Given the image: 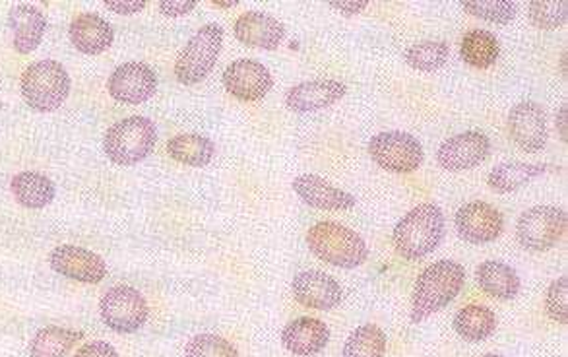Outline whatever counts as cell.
Returning a JSON list of instances; mask_svg holds the SVG:
<instances>
[{
	"label": "cell",
	"mask_w": 568,
	"mask_h": 357,
	"mask_svg": "<svg viewBox=\"0 0 568 357\" xmlns=\"http://www.w3.org/2000/svg\"><path fill=\"white\" fill-rule=\"evenodd\" d=\"M12 194L26 209H45L55 201V183L49 177L35 171H22L10 183Z\"/></svg>",
	"instance_id": "24"
},
{
	"label": "cell",
	"mask_w": 568,
	"mask_h": 357,
	"mask_svg": "<svg viewBox=\"0 0 568 357\" xmlns=\"http://www.w3.org/2000/svg\"><path fill=\"white\" fill-rule=\"evenodd\" d=\"M224 45V29L217 24H208L199 34L190 37L187 47L175 61V76L187 86L199 84L214 70Z\"/></svg>",
	"instance_id": "6"
},
{
	"label": "cell",
	"mask_w": 568,
	"mask_h": 357,
	"mask_svg": "<svg viewBox=\"0 0 568 357\" xmlns=\"http://www.w3.org/2000/svg\"><path fill=\"white\" fill-rule=\"evenodd\" d=\"M233 32L241 44L264 51L277 49L285 37L284 24L262 12H245L237 17Z\"/></svg>",
	"instance_id": "19"
},
{
	"label": "cell",
	"mask_w": 568,
	"mask_h": 357,
	"mask_svg": "<svg viewBox=\"0 0 568 357\" xmlns=\"http://www.w3.org/2000/svg\"><path fill=\"white\" fill-rule=\"evenodd\" d=\"M557 129H560L563 140H567V105H563L559 115H557Z\"/></svg>",
	"instance_id": "40"
},
{
	"label": "cell",
	"mask_w": 568,
	"mask_h": 357,
	"mask_svg": "<svg viewBox=\"0 0 568 357\" xmlns=\"http://www.w3.org/2000/svg\"><path fill=\"white\" fill-rule=\"evenodd\" d=\"M508 132L517 142L518 148L524 150L528 154L545 148L549 139V129H547V115L543 111L542 105L535 102L514 105L508 115Z\"/></svg>",
	"instance_id": "12"
},
{
	"label": "cell",
	"mask_w": 568,
	"mask_h": 357,
	"mask_svg": "<svg viewBox=\"0 0 568 357\" xmlns=\"http://www.w3.org/2000/svg\"><path fill=\"white\" fill-rule=\"evenodd\" d=\"M454 224L458 236L474 245L492 243L505 229V218L499 210L482 201L470 202L458 210Z\"/></svg>",
	"instance_id": "11"
},
{
	"label": "cell",
	"mask_w": 568,
	"mask_h": 357,
	"mask_svg": "<svg viewBox=\"0 0 568 357\" xmlns=\"http://www.w3.org/2000/svg\"><path fill=\"white\" fill-rule=\"evenodd\" d=\"M187 357H239L232 342L215 334H199L187 344Z\"/></svg>",
	"instance_id": "34"
},
{
	"label": "cell",
	"mask_w": 568,
	"mask_h": 357,
	"mask_svg": "<svg viewBox=\"0 0 568 357\" xmlns=\"http://www.w3.org/2000/svg\"><path fill=\"white\" fill-rule=\"evenodd\" d=\"M387 336L375 324H363L345 342L342 357H384Z\"/></svg>",
	"instance_id": "30"
},
{
	"label": "cell",
	"mask_w": 568,
	"mask_h": 357,
	"mask_svg": "<svg viewBox=\"0 0 568 357\" xmlns=\"http://www.w3.org/2000/svg\"><path fill=\"white\" fill-rule=\"evenodd\" d=\"M482 357H502V356H497V354H485V356H482Z\"/></svg>",
	"instance_id": "42"
},
{
	"label": "cell",
	"mask_w": 568,
	"mask_h": 357,
	"mask_svg": "<svg viewBox=\"0 0 568 357\" xmlns=\"http://www.w3.org/2000/svg\"><path fill=\"white\" fill-rule=\"evenodd\" d=\"M82 338V332L69 331L61 326H47L34 336L29 344L32 357H62Z\"/></svg>",
	"instance_id": "29"
},
{
	"label": "cell",
	"mask_w": 568,
	"mask_h": 357,
	"mask_svg": "<svg viewBox=\"0 0 568 357\" xmlns=\"http://www.w3.org/2000/svg\"><path fill=\"white\" fill-rule=\"evenodd\" d=\"M492 154V140L482 131H465L445 140L437 152V162L447 171H465L482 166Z\"/></svg>",
	"instance_id": "10"
},
{
	"label": "cell",
	"mask_w": 568,
	"mask_h": 357,
	"mask_svg": "<svg viewBox=\"0 0 568 357\" xmlns=\"http://www.w3.org/2000/svg\"><path fill=\"white\" fill-rule=\"evenodd\" d=\"M70 94V76L61 62L37 61L22 76V96L37 114L59 109Z\"/></svg>",
	"instance_id": "5"
},
{
	"label": "cell",
	"mask_w": 568,
	"mask_h": 357,
	"mask_svg": "<svg viewBox=\"0 0 568 357\" xmlns=\"http://www.w3.org/2000/svg\"><path fill=\"white\" fill-rule=\"evenodd\" d=\"M545 309L547 314L552 317L553 321L560 324L568 323V278L555 279L549 289H547V297H545Z\"/></svg>",
	"instance_id": "35"
},
{
	"label": "cell",
	"mask_w": 568,
	"mask_h": 357,
	"mask_svg": "<svg viewBox=\"0 0 568 357\" xmlns=\"http://www.w3.org/2000/svg\"><path fill=\"white\" fill-rule=\"evenodd\" d=\"M465 271L454 261H439L427 266L415 282L412 321L422 323L430 314L450 306L464 288Z\"/></svg>",
	"instance_id": "1"
},
{
	"label": "cell",
	"mask_w": 568,
	"mask_h": 357,
	"mask_svg": "<svg viewBox=\"0 0 568 357\" xmlns=\"http://www.w3.org/2000/svg\"><path fill=\"white\" fill-rule=\"evenodd\" d=\"M445 229L442 210L437 204H419L398 222L392 243L405 261H419L439 247Z\"/></svg>",
	"instance_id": "2"
},
{
	"label": "cell",
	"mask_w": 568,
	"mask_h": 357,
	"mask_svg": "<svg viewBox=\"0 0 568 357\" xmlns=\"http://www.w3.org/2000/svg\"><path fill=\"white\" fill-rule=\"evenodd\" d=\"M214 4L220 9H233V7H237V0H215Z\"/></svg>",
	"instance_id": "41"
},
{
	"label": "cell",
	"mask_w": 568,
	"mask_h": 357,
	"mask_svg": "<svg viewBox=\"0 0 568 357\" xmlns=\"http://www.w3.org/2000/svg\"><path fill=\"white\" fill-rule=\"evenodd\" d=\"M462 9L475 17H482L493 24H510L517 16V4L510 0H465Z\"/></svg>",
	"instance_id": "32"
},
{
	"label": "cell",
	"mask_w": 568,
	"mask_h": 357,
	"mask_svg": "<svg viewBox=\"0 0 568 357\" xmlns=\"http://www.w3.org/2000/svg\"><path fill=\"white\" fill-rule=\"evenodd\" d=\"M107 90L121 104H144L157 90V76L144 62H127L113 72Z\"/></svg>",
	"instance_id": "13"
},
{
	"label": "cell",
	"mask_w": 568,
	"mask_h": 357,
	"mask_svg": "<svg viewBox=\"0 0 568 357\" xmlns=\"http://www.w3.org/2000/svg\"><path fill=\"white\" fill-rule=\"evenodd\" d=\"M157 131L146 117H127L115 122L107 131L104 148L107 157L117 166H137L155 148Z\"/></svg>",
	"instance_id": "4"
},
{
	"label": "cell",
	"mask_w": 568,
	"mask_h": 357,
	"mask_svg": "<svg viewBox=\"0 0 568 357\" xmlns=\"http://www.w3.org/2000/svg\"><path fill=\"white\" fill-rule=\"evenodd\" d=\"M292 289L297 304L317 311H330L340 306L344 299V291L336 278L319 271L297 274L293 278Z\"/></svg>",
	"instance_id": "16"
},
{
	"label": "cell",
	"mask_w": 568,
	"mask_h": 357,
	"mask_svg": "<svg viewBox=\"0 0 568 357\" xmlns=\"http://www.w3.org/2000/svg\"><path fill=\"white\" fill-rule=\"evenodd\" d=\"M369 154L377 166L390 174H412L423 164V146L419 140L402 131L375 134L369 142Z\"/></svg>",
	"instance_id": "7"
},
{
	"label": "cell",
	"mask_w": 568,
	"mask_h": 357,
	"mask_svg": "<svg viewBox=\"0 0 568 357\" xmlns=\"http://www.w3.org/2000/svg\"><path fill=\"white\" fill-rule=\"evenodd\" d=\"M454 329L464 341L482 342L497 329V317L489 307L468 306L458 311Z\"/></svg>",
	"instance_id": "28"
},
{
	"label": "cell",
	"mask_w": 568,
	"mask_h": 357,
	"mask_svg": "<svg viewBox=\"0 0 568 357\" xmlns=\"http://www.w3.org/2000/svg\"><path fill=\"white\" fill-rule=\"evenodd\" d=\"M500 45L487 29H472L464 35L460 55L474 69H489L499 59Z\"/></svg>",
	"instance_id": "27"
},
{
	"label": "cell",
	"mask_w": 568,
	"mask_h": 357,
	"mask_svg": "<svg viewBox=\"0 0 568 357\" xmlns=\"http://www.w3.org/2000/svg\"><path fill=\"white\" fill-rule=\"evenodd\" d=\"M347 94V87L338 80H309L289 87L285 105L295 114H312L338 104Z\"/></svg>",
	"instance_id": "17"
},
{
	"label": "cell",
	"mask_w": 568,
	"mask_h": 357,
	"mask_svg": "<svg viewBox=\"0 0 568 357\" xmlns=\"http://www.w3.org/2000/svg\"><path fill=\"white\" fill-rule=\"evenodd\" d=\"M293 191L297 192V197L312 209L342 212V210L355 206L354 194L338 189L336 185L328 183L327 179L315 174H303L295 177Z\"/></svg>",
	"instance_id": "18"
},
{
	"label": "cell",
	"mask_w": 568,
	"mask_h": 357,
	"mask_svg": "<svg viewBox=\"0 0 568 357\" xmlns=\"http://www.w3.org/2000/svg\"><path fill=\"white\" fill-rule=\"evenodd\" d=\"M99 311H102L104 323L109 329L115 332H125V334L137 332L140 326H144L147 313H150L144 296L129 286H117V288L109 289L102 297Z\"/></svg>",
	"instance_id": "9"
},
{
	"label": "cell",
	"mask_w": 568,
	"mask_h": 357,
	"mask_svg": "<svg viewBox=\"0 0 568 357\" xmlns=\"http://www.w3.org/2000/svg\"><path fill=\"white\" fill-rule=\"evenodd\" d=\"M167 152L185 166L204 167L214 159L215 144L202 134H179L169 140Z\"/></svg>",
	"instance_id": "26"
},
{
	"label": "cell",
	"mask_w": 568,
	"mask_h": 357,
	"mask_svg": "<svg viewBox=\"0 0 568 357\" xmlns=\"http://www.w3.org/2000/svg\"><path fill=\"white\" fill-rule=\"evenodd\" d=\"M448 55H450V47L445 41H423V44L412 45L404 52V59L412 69L435 72L447 64Z\"/></svg>",
	"instance_id": "31"
},
{
	"label": "cell",
	"mask_w": 568,
	"mask_h": 357,
	"mask_svg": "<svg viewBox=\"0 0 568 357\" xmlns=\"http://www.w3.org/2000/svg\"><path fill=\"white\" fill-rule=\"evenodd\" d=\"M567 231V212L557 206H534L518 218L517 237L528 251H549Z\"/></svg>",
	"instance_id": "8"
},
{
	"label": "cell",
	"mask_w": 568,
	"mask_h": 357,
	"mask_svg": "<svg viewBox=\"0 0 568 357\" xmlns=\"http://www.w3.org/2000/svg\"><path fill=\"white\" fill-rule=\"evenodd\" d=\"M52 271L64 278L76 279L84 284H97L107 276V264L99 254L92 253L74 245H61L49 257Z\"/></svg>",
	"instance_id": "15"
},
{
	"label": "cell",
	"mask_w": 568,
	"mask_h": 357,
	"mask_svg": "<svg viewBox=\"0 0 568 357\" xmlns=\"http://www.w3.org/2000/svg\"><path fill=\"white\" fill-rule=\"evenodd\" d=\"M105 7L117 14H137L146 9L144 0H105Z\"/></svg>",
	"instance_id": "38"
},
{
	"label": "cell",
	"mask_w": 568,
	"mask_h": 357,
	"mask_svg": "<svg viewBox=\"0 0 568 357\" xmlns=\"http://www.w3.org/2000/svg\"><path fill=\"white\" fill-rule=\"evenodd\" d=\"M113 27L97 14H80L70 24V41L84 55H99L113 45Z\"/></svg>",
	"instance_id": "22"
},
{
	"label": "cell",
	"mask_w": 568,
	"mask_h": 357,
	"mask_svg": "<svg viewBox=\"0 0 568 357\" xmlns=\"http://www.w3.org/2000/svg\"><path fill=\"white\" fill-rule=\"evenodd\" d=\"M547 171V166L543 164H524V162H507L495 167L487 185L489 189L499 194H507V192H514L522 189L524 185L532 183L537 177H542Z\"/></svg>",
	"instance_id": "25"
},
{
	"label": "cell",
	"mask_w": 568,
	"mask_h": 357,
	"mask_svg": "<svg viewBox=\"0 0 568 357\" xmlns=\"http://www.w3.org/2000/svg\"><path fill=\"white\" fill-rule=\"evenodd\" d=\"M367 0H345V2H338V0H334V2H330V7L332 9L340 10L342 14H347V16H354V14H359L362 10L367 9Z\"/></svg>",
	"instance_id": "39"
},
{
	"label": "cell",
	"mask_w": 568,
	"mask_h": 357,
	"mask_svg": "<svg viewBox=\"0 0 568 357\" xmlns=\"http://www.w3.org/2000/svg\"><path fill=\"white\" fill-rule=\"evenodd\" d=\"M194 7H197V0H164L159 4V12L167 17H179L182 14H189Z\"/></svg>",
	"instance_id": "36"
},
{
	"label": "cell",
	"mask_w": 568,
	"mask_h": 357,
	"mask_svg": "<svg viewBox=\"0 0 568 357\" xmlns=\"http://www.w3.org/2000/svg\"><path fill=\"white\" fill-rule=\"evenodd\" d=\"M225 90L241 102H259L274 86L270 70L255 59H239L224 72Z\"/></svg>",
	"instance_id": "14"
},
{
	"label": "cell",
	"mask_w": 568,
	"mask_h": 357,
	"mask_svg": "<svg viewBox=\"0 0 568 357\" xmlns=\"http://www.w3.org/2000/svg\"><path fill=\"white\" fill-rule=\"evenodd\" d=\"M530 17L532 24L540 29H557V27L567 24L568 4L565 0H534L530 4Z\"/></svg>",
	"instance_id": "33"
},
{
	"label": "cell",
	"mask_w": 568,
	"mask_h": 357,
	"mask_svg": "<svg viewBox=\"0 0 568 357\" xmlns=\"http://www.w3.org/2000/svg\"><path fill=\"white\" fill-rule=\"evenodd\" d=\"M76 357H119V354H117V349L113 348L111 344L97 341L78 349Z\"/></svg>",
	"instance_id": "37"
},
{
	"label": "cell",
	"mask_w": 568,
	"mask_h": 357,
	"mask_svg": "<svg viewBox=\"0 0 568 357\" xmlns=\"http://www.w3.org/2000/svg\"><path fill=\"white\" fill-rule=\"evenodd\" d=\"M9 24L14 35V49L20 55L35 51L47 29V17L32 4H17L9 12Z\"/></svg>",
	"instance_id": "21"
},
{
	"label": "cell",
	"mask_w": 568,
	"mask_h": 357,
	"mask_svg": "<svg viewBox=\"0 0 568 357\" xmlns=\"http://www.w3.org/2000/svg\"><path fill=\"white\" fill-rule=\"evenodd\" d=\"M328 341L330 331L327 324L312 317L295 319L282 332L285 349L295 356H315L327 348Z\"/></svg>",
	"instance_id": "20"
},
{
	"label": "cell",
	"mask_w": 568,
	"mask_h": 357,
	"mask_svg": "<svg viewBox=\"0 0 568 357\" xmlns=\"http://www.w3.org/2000/svg\"><path fill=\"white\" fill-rule=\"evenodd\" d=\"M307 245L320 261L345 271L362 266L369 257V249L363 237L336 222H320L310 227Z\"/></svg>",
	"instance_id": "3"
},
{
	"label": "cell",
	"mask_w": 568,
	"mask_h": 357,
	"mask_svg": "<svg viewBox=\"0 0 568 357\" xmlns=\"http://www.w3.org/2000/svg\"><path fill=\"white\" fill-rule=\"evenodd\" d=\"M475 278H477L480 288L487 296L500 299V301L512 299L520 291V278H518L517 271L505 262H482V266L475 272Z\"/></svg>",
	"instance_id": "23"
}]
</instances>
